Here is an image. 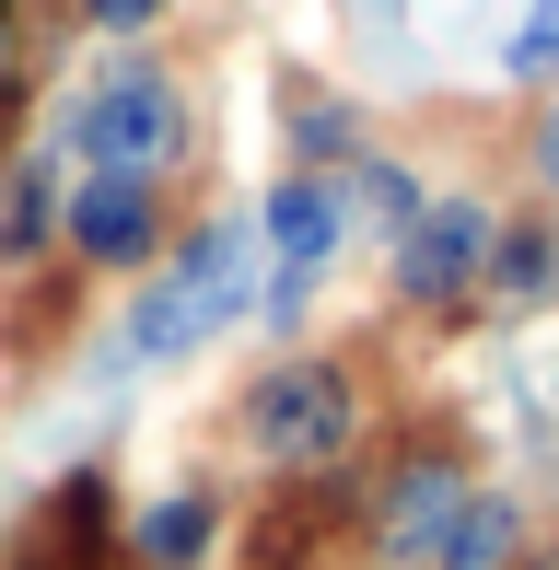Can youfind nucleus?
<instances>
[{"label": "nucleus", "instance_id": "nucleus-1", "mask_svg": "<svg viewBox=\"0 0 559 570\" xmlns=\"http://www.w3.org/2000/svg\"><path fill=\"white\" fill-rule=\"evenodd\" d=\"M187 140H198L187 82H175L164 59H140V47L94 59L82 82H70V106H59L70 175H175V164H187Z\"/></svg>", "mask_w": 559, "mask_h": 570}, {"label": "nucleus", "instance_id": "nucleus-2", "mask_svg": "<svg viewBox=\"0 0 559 570\" xmlns=\"http://www.w3.org/2000/svg\"><path fill=\"white\" fill-rule=\"evenodd\" d=\"M245 443H257V465H280V478H339L350 454H362V373L326 350H280L257 384H245Z\"/></svg>", "mask_w": 559, "mask_h": 570}, {"label": "nucleus", "instance_id": "nucleus-3", "mask_svg": "<svg viewBox=\"0 0 559 570\" xmlns=\"http://www.w3.org/2000/svg\"><path fill=\"white\" fill-rule=\"evenodd\" d=\"M467 489H478V465H467V443H396L385 465H373V489H362V548H373V570H420L431 559V535L467 512Z\"/></svg>", "mask_w": 559, "mask_h": 570}, {"label": "nucleus", "instance_id": "nucleus-4", "mask_svg": "<svg viewBox=\"0 0 559 570\" xmlns=\"http://www.w3.org/2000/svg\"><path fill=\"white\" fill-rule=\"evenodd\" d=\"M490 245H501V210L478 187H443V198H420V222L385 245V279H396L409 315H467L478 279H490Z\"/></svg>", "mask_w": 559, "mask_h": 570}, {"label": "nucleus", "instance_id": "nucleus-5", "mask_svg": "<svg viewBox=\"0 0 559 570\" xmlns=\"http://www.w3.org/2000/svg\"><path fill=\"white\" fill-rule=\"evenodd\" d=\"M59 245L82 256V268H106V279L164 268V245H175L164 175H70V198H59Z\"/></svg>", "mask_w": 559, "mask_h": 570}, {"label": "nucleus", "instance_id": "nucleus-6", "mask_svg": "<svg viewBox=\"0 0 559 570\" xmlns=\"http://www.w3.org/2000/svg\"><path fill=\"white\" fill-rule=\"evenodd\" d=\"M117 548H129V535H117L106 465H70V478L12 524V570H117Z\"/></svg>", "mask_w": 559, "mask_h": 570}, {"label": "nucleus", "instance_id": "nucleus-7", "mask_svg": "<svg viewBox=\"0 0 559 570\" xmlns=\"http://www.w3.org/2000/svg\"><path fill=\"white\" fill-rule=\"evenodd\" d=\"M257 256H268V268L326 279V268L350 256V187H339V175L280 164V175H268V198H257Z\"/></svg>", "mask_w": 559, "mask_h": 570}, {"label": "nucleus", "instance_id": "nucleus-8", "mask_svg": "<svg viewBox=\"0 0 559 570\" xmlns=\"http://www.w3.org/2000/svg\"><path fill=\"white\" fill-rule=\"evenodd\" d=\"M59 198H70V151H59V140L0 151V268L59 256Z\"/></svg>", "mask_w": 559, "mask_h": 570}, {"label": "nucleus", "instance_id": "nucleus-9", "mask_svg": "<svg viewBox=\"0 0 559 570\" xmlns=\"http://www.w3.org/2000/svg\"><path fill=\"white\" fill-rule=\"evenodd\" d=\"M222 489L210 478H175V489H151V501L129 512V570H210V548H222Z\"/></svg>", "mask_w": 559, "mask_h": 570}, {"label": "nucleus", "instance_id": "nucleus-10", "mask_svg": "<svg viewBox=\"0 0 559 570\" xmlns=\"http://www.w3.org/2000/svg\"><path fill=\"white\" fill-rule=\"evenodd\" d=\"M280 151H292L303 175H339V164H362L373 151V128L350 94H326V82H303V70H280Z\"/></svg>", "mask_w": 559, "mask_h": 570}, {"label": "nucleus", "instance_id": "nucleus-11", "mask_svg": "<svg viewBox=\"0 0 559 570\" xmlns=\"http://www.w3.org/2000/svg\"><path fill=\"white\" fill-rule=\"evenodd\" d=\"M524 548H537V524H524V501H513V489H490V478H478V489H467V512H454V524L431 535V559H420V570H524Z\"/></svg>", "mask_w": 559, "mask_h": 570}, {"label": "nucleus", "instance_id": "nucleus-12", "mask_svg": "<svg viewBox=\"0 0 559 570\" xmlns=\"http://www.w3.org/2000/svg\"><path fill=\"white\" fill-rule=\"evenodd\" d=\"M478 303H501V315H537V303H559V222H501Z\"/></svg>", "mask_w": 559, "mask_h": 570}, {"label": "nucleus", "instance_id": "nucleus-13", "mask_svg": "<svg viewBox=\"0 0 559 570\" xmlns=\"http://www.w3.org/2000/svg\"><path fill=\"white\" fill-rule=\"evenodd\" d=\"M339 187H350V233H373V245H396V233L420 222V175L396 164V151H362V164H339Z\"/></svg>", "mask_w": 559, "mask_h": 570}, {"label": "nucleus", "instance_id": "nucleus-14", "mask_svg": "<svg viewBox=\"0 0 559 570\" xmlns=\"http://www.w3.org/2000/svg\"><path fill=\"white\" fill-rule=\"evenodd\" d=\"M501 82L559 94V0H524V12H513V36H501Z\"/></svg>", "mask_w": 559, "mask_h": 570}, {"label": "nucleus", "instance_id": "nucleus-15", "mask_svg": "<svg viewBox=\"0 0 559 570\" xmlns=\"http://www.w3.org/2000/svg\"><path fill=\"white\" fill-rule=\"evenodd\" d=\"M303 315H315V279H303V268H268L257 279V326H268V338H303Z\"/></svg>", "mask_w": 559, "mask_h": 570}, {"label": "nucleus", "instance_id": "nucleus-16", "mask_svg": "<svg viewBox=\"0 0 559 570\" xmlns=\"http://www.w3.org/2000/svg\"><path fill=\"white\" fill-rule=\"evenodd\" d=\"M70 12H82V23H94V36H106V47H140V36H151V23H164V12H175V0H70Z\"/></svg>", "mask_w": 559, "mask_h": 570}, {"label": "nucleus", "instance_id": "nucleus-17", "mask_svg": "<svg viewBox=\"0 0 559 570\" xmlns=\"http://www.w3.org/2000/svg\"><path fill=\"white\" fill-rule=\"evenodd\" d=\"M524 175H537V187L559 198V94L537 106V128H524Z\"/></svg>", "mask_w": 559, "mask_h": 570}, {"label": "nucleus", "instance_id": "nucleus-18", "mask_svg": "<svg viewBox=\"0 0 559 570\" xmlns=\"http://www.w3.org/2000/svg\"><path fill=\"white\" fill-rule=\"evenodd\" d=\"M524 570H559V548H524Z\"/></svg>", "mask_w": 559, "mask_h": 570}]
</instances>
